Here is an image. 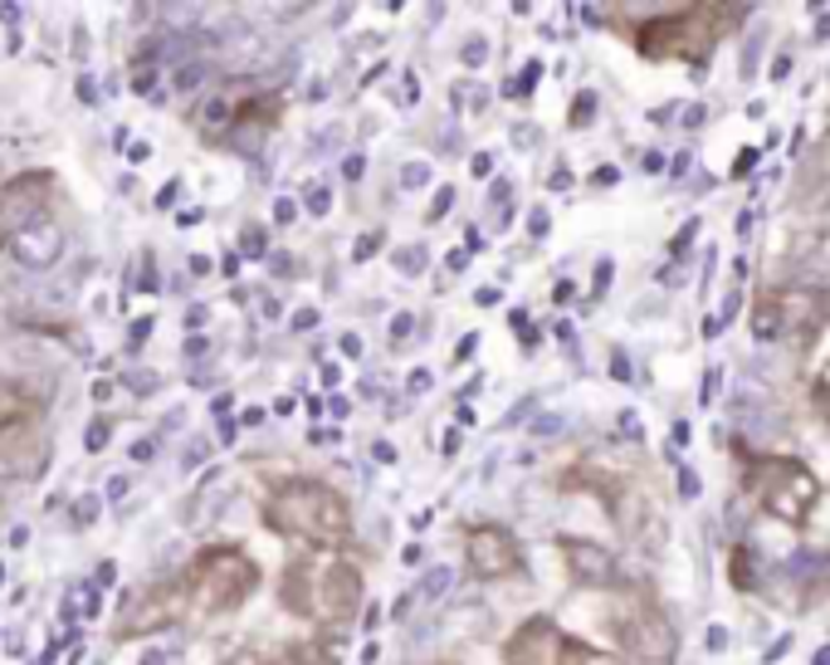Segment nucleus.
I'll return each mask as SVG.
<instances>
[{"label": "nucleus", "mask_w": 830, "mask_h": 665, "mask_svg": "<svg viewBox=\"0 0 830 665\" xmlns=\"http://www.w3.org/2000/svg\"><path fill=\"white\" fill-rule=\"evenodd\" d=\"M611 20H640L630 30L635 50L645 60H685L693 69L709 64V54L719 50V40L727 35V25L747 15L743 6H611Z\"/></svg>", "instance_id": "nucleus-1"}, {"label": "nucleus", "mask_w": 830, "mask_h": 665, "mask_svg": "<svg viewBox=\"0 0 830 665\" xmlns=\"http://www.w3.org/2000/svg\"><path fill=\"white\" fill-rule=\"evenodd\" d=\"M265 524L323 554H343L352 544V504L323 480H283L265 504Z\"/></svg>", "instance_id": "nucleus-2"}, {"label": "nucleus", "mask_w": 830, "mask_h": 665, "mask_svg": "<svg viewBox=\"0 0 830 665\" xmlns=\"http://www.w3.org/2000/svg\"><path fill=\"white\" fill-rule=\"evenodd\" d=\"M259 572L255 562H249L240 548H201L196 562L186 568V578H181V597H186V612L191 616H225L235 612V607L245 602L249 592H255Z\"/></svg>", "instance_id": "nucleus-3"}, {"label": "nucleus", "mask_w": 830, "mask_h": 665, "mask_svg": "<svg viewBox=\"0 0 830 665\" xmlns=\"http://www.w3.org/2000/svg\"><path fill=\"white\" fill-rule=\"evenodd\" d=\"M743 484L762 510H767L772 518H782V524H806L816 510V500H821V480H816L801 460H787V455L747 460Z\"/></svg>", "instance_id": "nucleus-4"}, {"label": "nucleus", "mask_w": 830, "mask_h": 665, "mask_svg": "<svg viewBox=\"0 0 830 665\" xmlns=\"http://www.w3.org/2000/svg\"><path fill=\"white\" fill-rule=\"evenodd\" d=\"M616 641L625 651V665H669L675 661V626L650 597H630L616 612Z\"/></svg>", "instance_id": "nucleus-5"}, {"label": "nucleus", "mask_w": 830, "mask_h": 665, "mask_svg": "<svg viewBox=\"0 0 830 665\" xmlns=\"http://www.w3.org/2000/svg\"><path fill=\"white\" fill-rule=\"evenodd\" d=\"M362 597V568L347 558H333V562H317V588H313V622H327V626H347L357 616Z\"/></svg>", "instance_id": "nucleus-6"}, {"label": "nucleus", "mask_w": 830, "mask_h": 665, "mask_svg": "<svg viewBox=\"0 0 830 665\" xmlns=\"http://www.w3.org/2000/svg\"><path fill=\"white\" fill-rule=\"evenodd\" d=\"M54 196L50 172H20L0 186V235H20L25 225L44 221V206Z\"/></svg>", "instance_id": "nucleus-7"}, {"label": "nucleus", "mask_w": 830, "mask_h": 665, "mask_svg": "<svg viewBox=\"0 0 830 665\" xmlns=\"http://www.w3.org/2000/svg\"><path fill=\"white\" fill-rule=\"evenodd\" d=\"M777 299V337L816 343L830 323V289H772Z\"/></svg>", "instance_id": "nucleus-8"}, {"label": "nucleus", "mask_w": 830, "mask_h": 665, "mask_svg": "<svg viewBox=\"0 0 830 665\" xmlns=\"http://www.w3.org/2000/svg\"><path fill=\"white\" fill-rule=\"evenodd\" d=\"M464 562H470V572L474 578H484V582H498V578H508V572H518V538L508 534V528H498V524H479V528H470V538H464Z\"/></svg>", "instance_id": "nucleus-9"}, {"label": "nucleus", "mask_w": 830, "mask_h": 665, "mask_svg": "<svg viewBox=\"0 0 830 665\" xmlns=\"http://www.w3.org/2000/svg\"><path fill=\"white\" fill-rule=\"evenodd\" d=\"M562 646H567V631L552 622V616H532L522 622L504 646L508 665H562Z\"/></svg>", "instance_id": "nucleus-10"}, {"label": "nucleus", "mask_w": 830, "mask_h": 665, "mask_svg": "<svg viewBox=\"0 0 830 665\" xmlns=\"http://www.w3.org/2000/svg\"><path fill=\"white\" fill-rule=\"evenodd\" d=\"M176 616H186V597H181V582H166V588H152L147 597H138V607L112 626V636L118 641L147 636V631H157V626H172Z\"/></svg>", "instance_id": "nucleus-11"}, {"label": "nucleus", "mask_w": 830, "mask_h": 665, "mask_svg": "<svg viewBox=\"0 0 830 665\" xmlns=\"http://www.w3.org/2000/svg\"><path fill=\"white\" fill-rule=\"evenodd\" d=\"M10 255L20 259L25 269H54L60 265V255H64V230L54 221H35V225H25L20 235H10Z\"/></svg>", "instance_id": "nucleus-12"}, {"label": "nucleus", "mask_w": 830, "mask_h": 665, "mask_svg": "<svg viewBox=\"0 0 830 665\" xmlns=\"http://www.w3.org/2000/svg\"><path fill=\"white\" fill-rule=\"evenodd\" d=\"M562 558H567L572 582H582V588H616V558H611L601 544H586V538H562Z\"/></svg>", "instance_id": "nucleus-13"}, {"label": "nucleus", "mask_w": 830, "mask_h": 665, "mask_svg": "<svg viewBox=\"0 0 830 665\" xmlns=\"http://www.w3.org/2000/svg\"><path fill=\"white\" fill-rule=\"evenodd\" d=\"M35 416H40V397H30L15 382H0V436H6L10 426L35 421Z\"/></svg>", "instance_id": "nucleus-14"}, {"label": "nucleus", "mask_w": 830, "mask_h": 665, "mask_svg": "<svg viewBox=\"0 0 830 665\" xmlns=\"http://www.w3.org/2000/svg\"><path fill=\"white\" fill-rule=\"evenodd\" d=\"M230 122H235V108L225 104V98H211V104L196 112V128L206 132V138H225V132H230Z\"/></svg>", "instance_id": "nucleus-15"}, {"label": "nucleus", "mask_w": 830, "mask_h": 665, "mask_svg": "<svg viewBox=\"0 0 830 665\" xmlns=\"http://www.w3.org/2000/svg\"><path fill=\"white\" fill-rule=\"evenodd\" d=\"M562 665H625L616 656H606V651H591L586 641H576V636H567V646H562Z\"/></svg>", "instance_id": "nucleus-16"}, {"label": "nucleus", "mask_w": 830, "mask_h": 665, "mask_svg": "<svg viewBox=\"0 0 830 665\" xmlns=\"http://www.w3.org/2000/svg\"><path fill=\"white\" fill-rule=\"evenodd\" d=\"M289 656H293V665H337V651L333 646H317V641H299Z\"/></svg>", "instance_id": "nucleus-17"}, {"label": "nucleus", "mask_w": 830, "mask_h": 665, "mask_svg": "<svg viewBox=\"0 0 830 665\" xmlns=\"http://www.w3.org/2000/svg\"><path fill=\"white\" fill-rule=\"evenodd\" d=\"M727 562H733V588L737 592H753V554H747V544H737Z\"/></svg>", "instance_id": "nucleus-18"}, {"label": "nucleus", "mask_w": 830, "mask_h": 665, "mask_svg": "<svg viewBox=\"0 0 830 665\" xmlns=\"http://www.w3.org/2000/svg\"><path fill=\"white\" fill-rule=\"evenodd\" d=\"M108 441H112V421H108V416H98V421L88 426V436H84V450H94V455H98Z\"/></svg>", "instance_id": "nucleus-19"}, {"label": "nucleus", "mask_w": 830, "mask_h": 665, "mask_svg": "<svg viewBox=\"0 0 830 665\" xmlns=\"http://www.w3.org/2000/svg\"><path fill=\"white\" fill-rule=\"evenodd\" d=\"M269 250V235L265 230H259V225H249V230L240 235V255H249V259H259V255H265Z\"/></svg>", "instance_id": "nucleus-20"}, {"label": "nucleus", "mask_w": 830, "mask_h": 665, "mask_svg": "<svg viewBox=\"0 0 830 665\" xmlns=\"http://www.w3.org/2000/svg\"><path fill=\"white\" fill-rule=\"evenodd\" d=\"M303 206H309L313 216H327V206H333V196H327V186H303Z\"/></svg>", "instance_id": "nucleus-21"}, {"label": "nucleus", "mask_w": 830, "mask_h": 665, "mask_svg": "<svg viewBox=\"0 0 830 665\" xmlns=\"http://www.w3.org/2000/svg\"><path fill=\"white\" fill-rule=\"evenodd\" d=\"M811 407H816V416H821V421L830 426V382H826V377L811 387Z\"/></svg>", "instance_id": "nucleus-22"}, {"label": "nucleus", "mask_w": 830, "mask_h": 665, "mask_svg": "<svg viewBox=\"0 0 830 665\" xmlns=\"http://www.w3.org/2000/svg\"><path fill=\"white\" fill-rule=\"evenodd\" d=\"M425 597H445L450 592V568H435V572H425V588H420Z\"/></svg>", "instance_id": "nucleus-23"}, {"label": "nucleus", "mask_w": 830, "mask_h": 665, "mask_svg": "<svg viewBox=\"0 0 830 665\" xmlns=\"http://www.w3.org/2000/svg\"><path fill=\"white\" fill-rule=\"evenodd\" d=\"M591 112H596V94H582V98L572 104V128H586Z\"/></svg>", "instance_id": "nucleus-24"}, {"label": "nucleus", "mask_w": 830, "mask_h": 665, "mask_svg": "<svg viewBox=\"0 0 830 665\" xmlns=\"http://www.w3.org/2000/svg\"><path fill=\"white\" fill-rule=\"evenodd\" d=\"M377 250H381V230H367L357 245H352V259H371Z\"/></svg>", "instance_id": "nucleus-25"}, {"label": "nucleus", "mask_w": 830, "mask_h": 665, "mask_svg": "<svg viewBox=\"0 0 830 665\" xmlns=\"http://www.w3.org/2000/svg\"><path fill=\"white\" fill-rule=\"evenodd\" d=\"M396 265H401L406 275H416V269L425 265V250H420V245H411V250H396Z\"/></svg>", "instance_id": "nucleus-26"}, {"label": "nucleus", "mask_w": 830, "mask_h": 665, "mask_svg": "<svg viewBox=\"0 0 830 665\" xmlns=\"http://www.w3.org/2000/svg\"><path fill=\"white\" fill-rule=\"evenodd\" d=\"M98 504H104L98 494H84V500H78V510H74V518H78V524H94V518H98Z\"/></svg>", "instance_id": "nucleus-27"}, {"label": "nucleus", "mask_w": 830, "mask_h": 665, "mask_svg": "<svg viewBox=\"0 0 830 665\" xmlns=\"http://www.w3.org/2000/svg\"><path fill=\"white\" fill-rule=\"evenodd\" d=\"M484 60H488V44H484V40H470V44H464V64H470V69H479Z\"/></svg>", "instance_id": "nucleus-28"}, {"label": "nucleus", "mask_w": 830, "mask_h": 665, "mask_svg": "<svg viewBox=\"0 0 830 665\" xmlns=\"http://www.w3.org/2000/svg\"><path fill=\"white\" fill-rule=\"evenodd\" d=\"M450 206H454V191H450V186H440V196L430 201V221H440V216H445Z\"/></svg>", "instance_id": "nucleus-29"}, {"label": "nucleus", "mask_w": 830, "mask_h": 665, "mask_svg": "<svg viewBox=\"0 0 830 665\" xmlns=\"http://www.w3.org/2000/svg\"><path fill=\"white\" fill-rule=\"evenodd\" d=\"M401 182H406V186L430 182V167H425V162H411V167H406V172H401Z\"/></svg>", "instance_id": "nucleus-30"}, {"label": "nucleus", "mask_w": 830, "mask_h": 665, "mask_svg": "<svg viewBox=\"0 0 830 665\" xmlns=\"http://www.w3.org/2000/svg\"><path fill=\"white\" fill-rule=\"evenodd\" d=\"M225 665H279V661H269V656H259V651H235Z\"/></svg>", "instance_id": "nucleus-31"}, {"label": "nucleus", "mask_w": 830, "mask_h": 665, "mask_svg": "<svg viewBox=\"0 0 830 665\" xmlns=\"http://www.w3.org/2000/svg\"><path fill=\"white\" fill-rule=\"evenodd\" d=\"M176 196H181V182H166L162 191H157V206H162V211H172V206H176Z\"/></svg>", "instance_id": "nucleus-32"}, {"label": "nucleus", "mask_w": 830, "mask_h": 665, "mask_svg": "<svg viewBox=\"0 0 830 665\" xmlns=\"http://www.w3.org/2000/svg\"><path fill=\"white\" fill-rule=\"evenodd\" d=\"M201 78H206V69H196V64H186V69L176 74V88H196Z\"/></svg>", "instance_id": "nucleus-33"}, {"label": "nucleus", "mask_w": 830, "mask_h": 665, "mask_svg": "<svg viewBox=\"0 0 830 665\" xmlns=\"http://www.w3.org/2000/svg\"><path fill=\"white\" fill-rule=\"evenodd\" d=\"M406 333H411V313H396L391 319V343H401Z\"/></svg>", "instance_id": "nucleus-34"}, {"label": "nucleus", "mask_w": 830, "mask_h": 665, "mask_svg": "<svg viewBox=\"0 0 830 665\" xmlns=\"http://www.w3.org/2000/svg\"><path fill=\"white\" fill-rule=\"evenodd\" d=\"M479 347V333H470V337H460V347H454V363H464V357Z\"/></svg>", "instance_id": "nucleus-35"}, {"label": "nucleus", "mask_w": 830, "mask_h": 665, "mask_svg": "<svg viewBox=\"0 0 830 665\" xmlns=\"http://www.w3.org/2000/svg\"><path fill=\"white\" fill-rule=\"evenodd\" d=\"M293 216H299V206H293V201H274V221L279 225H289Z\"/></svg>", "instance_id": "nucleus-36"}, {"label": "nucleus", "mask_w": 830, "mask_h": 665, "mask_svg": "<svg viewBox=\"0 0 830 665\" xmlns=\"http://www.w3.org/2000/svg\"><path fill=\"white\" fill-rule=\"evenodd\" d=\"M343 172L352 176V182H357V176L367 172V157H362V152H357V157H347V162H343Z\"/></svg>", "instance_id": "nucleus-37"}, {"label": "nucleus", "mask_w": 830, "mask_h": 665, "mask_svg": "<svg viewBox=\"0 0 830 665\" xmlns=\"http://www.w3.org/2000/svg\"><path fill=\"white\" fill-rule=\"evenodd\" d=\"M337 347H343V357H362V337L357 333H343V343Z\"/></svg>", "instance_id": "nucleus-38"}, {"label": "nucleus", "mask_w": 830, "mask_h": 665, "mask_svg": "<svg viewBox=\"0 0 830 665\" xmlns=\"http://www.w3.org/2000/svg\"><path fill=\"white\" fill-rule=\"evenodd\" d=\"M313 323H317V309H303V313H293V329H299V333H309Z\"/></svg>", "instance_id": "nucleus-39"}, {"label": "nucleus", "mask_w": 830, "mask_h": 665, "mask_svg": "<svg viewBox=\"0 0 830 665\" xmlns=\"http://www.w3.org/2000/svg\"><path fill=\"white\" fill-rule=\"evenodd\" d=\"M470 172H474V176H488V172H494V157L479 152V157H474V162H470Z\"/></svg>", "instance_id": "nucleus-40"}, {"label": "nucleus", "mask_w": 830, "mask_h": 665, "mask_svg": "<svg viewBox=\"0 0 830 665\" xmlns=\"http://www.w3.org/2000/svg\"><path fill=\"white\" fill-rule=\"evenodd\" d=\"M152 84H157L152 69H138V78H132V88H138V94H152Z\"/></svg>", "instance_id": "nucleus-41"}, {"label": "nucleus", "mask_w": 830, "mask_h": 665, "mask_svg": "<svg viewBox=\"0 0 830 665\" xmlns=\"http://www.w3.org/2000/svg\"><path fill=\"white\" fill-rule=\"evenodd\" d=\"M147 157H152V148H147V142H132V148H128V162H147Z\"/></svg>", "instance_id": "nucleus-42"}, {"label": "nucleus", "mask_w": 830, "mask_h": 665, "mask_svg": "<svg viewBox=\"0 0 830 665\" xmlns=\"http://www.w3.org/2000/svg\"><path fill=\"white\" fill-rule=\"evenodd\" d=\"M425 387H430V372L416 367V372H411V392H425Z\"/></svg>", "instance_id": "nucleus-43"}, {"label": "nucleus", "mask_w": 830, "mask_h": 665, "mask_svg": "<svg viewBox=\"0 0 830 665\" xmlns=\"http://www.w3.org/2000/svg\"><path fill=\"white\" fill-rule=\"evenodd\" d=\"M532 235H548V211H532Z\"/></svg>", "instance_id": "nucleus-44"}, {"label": "nucleus", "mask_w": 830, "mask_h": 665, "mask_svg": "<svg viewBox=\"0 0 830 665\" xmlns=\"http://www.w3.org/2000/svg\"><path fill=\"white\" fill-rule=\"evenodd\" d=\"M152 455H157L152 441H138V446H132V460H152Z\"/></svg>", "instance_id": "nucleus-45"}, {"label": "nucleus", "mask_w": 830, "mask_h": 665, "mask_svg": "<svg viewBox=\"0 0 830 665\" xmlns=\"http://www.w3.org/2000/svg\"><path fill=\"white\" fill-rule=\"evenodd\" d=\"M132 392H138V397H147V392H152V377H147V372H138V377H132Z\"/></svg>", "instance_id": "nucleus-46"}, {"label": "nucleus", "mask_w": 830, "mask_h": 665, "mask_svg": "<svg viewBox=\"0 0 830 665\" xmlns=\"http://www.w3.org/2000/svg\"><path fill=\"white\" fill-rule=\"evenodd\" d=\"M206 347H211L206 337H191V343H186V357H201V353H206Z\"/></svg>", "instance_id": "nucleus-47"}, {"label": "nucleus", "mask_w": 830, "mask_h": 665, "mask_svg": "<svg viewBox=\"0 0 830 665\" xmlns=\"http://www.w3.org/2000/svg\"><path fill=\"white\" fill-rule=\"evenodd\" d=\"M122 494H128V480H122V475H118V480H112V484H108V500H122Z\"/></svg>", "instance_id": "nucleus-48"}, {"label": "nucleus", "mask_w": 830, "mask_h": 665, "mask_svg": "<svg viewBox=\"0 0 830 665\" xmlns=\"http://www.w3.org/2000/svg\"><path fill=\"white\" fill-rule=\"evenodd\" d=\"M112 397V382H94V401H108Z\"/></svg>", "instance_id": "nucleus-49"}, {"label": "nucleus", "mask_w": 830, "mask_h": 665, "mask_svg": "<svg viewBox=\"0 0 830 665\" xmlns=\"http://www.w3.org/2000/svg\"><path fill=\"white\" fill-rule=\"evenodd\" d=\"M235 426H240V421H220V446L235 441Z\"/></svg>", "instance_id": "nucleus-50"}, {"label": "nucleus", "mask_w": 830, "mask_h": 665, "mask_svg": "<svg viewBox=\"0 0 830 665\" xmlns=\"http://www.w3.org/2000/svg\"><path fill=\"white\" fill-rule=\"evenodd\" d=\"M377 460H386V465H391V460H396V446H386V441H377Z\"/></svg>", "instance_id": "nucleus-51"}, {"label": "nucleus", "mask_w": 830, "mask_h": 665, "mask_svg": "<svg viewBox=\"0 0 830 665\" xmlns=\"http://www.w3.org/2000/svg\"><path fill=\"white\" fill-rule=\"evenodd\" d=\"M821 167H830V132H826V142H821Z\"/></svg>", "instance_id": "nucleus-52"}]
</instances>
